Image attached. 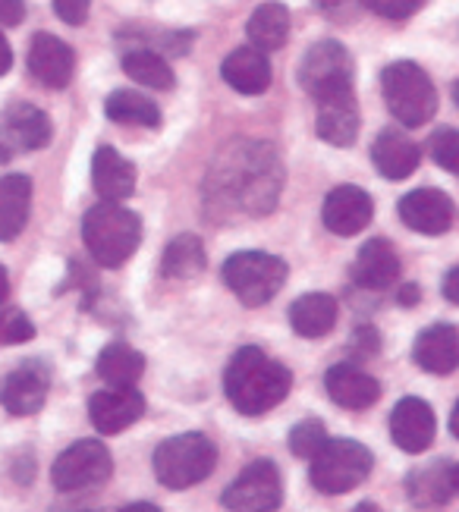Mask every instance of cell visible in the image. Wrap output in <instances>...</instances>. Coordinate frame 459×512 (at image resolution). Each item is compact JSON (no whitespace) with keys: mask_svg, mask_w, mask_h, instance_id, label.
I'll use <instances>...</instances> for the list:
<instances>
[{"mask_svg":"<svg viewBox=\"0 0 459 512\" xmlns=\"http://www.w3.org/2000/svg\"><path fill=\"white\" fill-rule=\"evenodd\" d=\"M283 170L277 151L268 142H236L227 148V161H217L205 192L214 211H246L265 217L274 211L280 198Z\"/></svg>","mask_w":459,"mask_h":512,"instance_id":"6da1fadb","label":"cell"},{"mask_svg":"<svg viewBox=\"0 0 459 512\" xmlns=\"http://www.w3.org/2000/svg\"><path fill=\"white\" fill-rule=\"evenodd\" d=\"M290 387H293L290 368L265 355L258 346H243L224 371V393L230 399V406L249 418L265 415L274 406H280L287 399Z\"/></svg>","mask_w":459,"mask_h":512,"instance_id":"7a4b0ae2","label":"cell"},{"mask_svg":"<svg viewBox=\"0 0 459 512\" xmlns=\"http://www.w3.org/2000/svg\"><path fill=\"white\" fill-rule=\"evenodd\" d=\"M82 239L85 249L92 252V258L101 267H123L129 258L136 255L139 242H142V220L120 202H104L89 208L82 220Z\"/></svg>","mask_w":459,"mask_h":512,"instance_id":"3957f363","label":"cell"},{"mask_svg":"<svg viewBox=\"0 0 459 512\" xmlns=\"http://www.w3.org/2000/svg\"><path fill=\"white\" fill-rule=\"evenodd\" d=\"M381 92H384L390 114L409 129L425 126L437 110L434 82L422 66L412 60H397V63L384 66Z\"/></svg>","mask_w":459,"mask_h":512,"instance_id":"277c9868","label":"cell"},{"mask_svg":"<svg viewBox=\"0 0 459 512\" xmlns=\"http://www.w3.org/2000/svg\"><path fill=\"white\" fill-rule=\"evenodd\" d=\"M151 465H155V475L164 487L170 491H183V487H192L205 481L214 465H217V447L211 443V437L192 431V434H180L164 440L161 447L151 456Z\"/></svg>","mask_w":459,"mask_h":512,"instance_id":"5b68a950","label":"cell"},{"mask_svg":"<svg viewBox=\"0 0 459 512\" xmlns=\"http://www.w3.org/2000/svg\"><path fill=\"white\" fill-rule=\"evenodd\" d=\"M375 456L368 447H362L359 440L349 437H327L324 447L312 456V484L315 491L327 497L349 494L353 487H359L368 475Z\"/></svg>","mask_w":459,"mask_h":512,"instance_id":"8992f818","label":"cell"},{"mask_svg":"<svg viewBox=\"0 0 459 512\" xmlns=\"http://www.w3.org/2000/svg\"><path fill=\"white\" fill-rule=\"evenodd\" d=\"M224 283L243 305H268L287 283V261L268 252H236L224 261Z\"/></svg>","mask_w":459,"mask_h":512,"instance_id":"52a82bcc","label":"cell"},{"mask_svg":"<svg viewBox=\"0 0 459 512\" xmlns=\"http://www.w3.org/2000/svg\"><path fill=\"white\" fill-rule=\"evenodd\" d=\"M299 85L315 101H321L327 95H337V92H353L356 63H353V57H349V51L343 48L340 41L324 38V41L312 44V48L302 54Z\"/></svg>","mask_w":459,"mask_h":512,"instance_id":"ba28073f","label":"cell"},{"mask_svg":"<svg viewBox=\"0 0 459 512\" xmlns=\"http://www.w3.org/2000/svg\"><path fill=\"white\" fill-rule=\"evenodd\" d=\"M114 472V459L111 450L104 447L101 440H79L70 450H63L51 469V481L60 494H79L98 487L111 478Z\"/></svg>","mask_w":459,"mask_h":512,"instance_id":"9c48e42d","label":"cell"},{"mask_svg":"<svg viewBox=\"0 0 459 512\" xmlns=\"http://www.w3.org/2000/svg\"><path fill=\"white\" fill-rule=\"evenodd\" d=\"M227 509H243V512H265L277 509L283 503V481L271 459H255L249 462L243 475H239L221 500Z\"/></svg>","mask_w":459,"mask_h":512,"instance_id":"30bf717a","label":"cell"},{"mask_svg":"<svg viewBox=\"0 0 459 512\" xmlns=\"http://www.w3.org/2000/svg\"><path fill=\"white\" fill-rule=\"evenodd\" d=\"M145 415V396L136 387H111L89 399V418L98 434H120Z\"/></svg>","mask_w":459,"mask_h":512,"instance_id":"8fae6325","label":"cell"},{"mask_svg":"<svg viewBox=\"0 0 459 512\" xmlns=\"http://www.w3.org/2000/svg\"><path fill=\"white\" fill-rule=\"evenodd\" d=\"M400 220L415 230V233H425V236H441L453 227V202L450 195L441 189H412L409 195L400 198Z\"/></svg>","mask_w":459,"mask_h":512,"instance_id":"7c38bea8","label":"cell"},{"mask_svg":"<svg viewBox=\"0 0 459 512\" xmlns=\"http://www.w3.org/2000/svg\"><path fill=\"white\" fill-rule=\"evenodd\" d=\"M371 214H375V202L371 195L359 186H337L327 192L321 220L324 227L337 233V236H356L371 224Z\"/></svg>","mask_w":459,"mask_h":512,"instance_id":"4fadbf2b","label":"cell"},{"mask_svg":"<svg viewBox=\"0 0 459 512\" xmlns=\"http://www.w3.org/2000/svg\"><path fill=\"white\" fill-rule=\"evenodd\" d=\"M437 421L434 409L419 396H406L400 399L390 412V437L403 453H425L434 440Z\"/></svg>","mask_w":459,"mask_h":512,"instance_id":"5bb4252c","label":"cell"},{"mask_svg":"<svg viewBox=\"0 0 459 512\" xmlns=\"http://www.w3.org/2000/svg\"><path fill=\"white\" fill-rule=\"evenodd\" d=\"M73 70H76V54L67 41H60L48 32H38L29 44V73L35 76V82H41L45 88H67L73 82Z\"/></svg>","mask_w":459,"mask_h":512,"instance_id":"9a60e30c","label":"cell"},{"mask_svg":"<svg viewBox=\"0 0 459 512\" xmlns=\"http://www.w3.org/2000/svg\"><path fill=\"white\" fill-rule=\"evenodd\" d=\"M51 387V368L45 362H23L0 390V403L10 415H35L48 399Z\"/></svg>","mask_w":459,"mask_h":512,"instance_id":"2e32d148","label":"cell"},{"mask_svg":"<svg viewBox=\"0 0 459 512\" xmlns=\"http://www.w3.org/2000/svg\"><path fill=\"white\" fill-rule=\"evenodd\" d=\"M324 390H327V396H331L337 406L353 409V412L375 406L378 399H381V381H378V377H371L368 371L349 365V362H340L334 368H327Z\"/></svg>","mask_w":459,"mask_h":512,"instance_id":"e0dca14e","label":"cell"},{"mask_svg":"<svg viewBox=\"0 0 459 512\" xmlns=\"http://www.w3.org/2000/svg\"><path fill=\"white\" fill-rule=\"evenodd\" d=\"M318 136L334 145L349 148L359 136V104H356V88L353 92H337L318 101V120H315Z\"/></svg>","mask_w":459,"mask_h":512,"instance_id":"ac0fdd59","label":"cell"},{"mask_svg":"<svg viewBox=\"0 0 459 512\" xmlns=\"http://www.w3.org/2000/svg\"><path fill=\"white\" fill-rule=\"evenodd\" d=\"M0 132L13 151H38L51 142V120L35 104H10L0 117Z\"/></svg>","mask_w":459,"mask_h":512,"instance_id":"d6986e66","label":"cell"},{"mask_svg":"<svg viewBox=\"0 0 459 512\" xmlns=\"http://www.w3.org/2000/svg\"><path fill=\"white\" fill-rule=\"evenodd\" d=\"M371 161L375 170L387 180H406L422 164V151L412 139H406V132L400 129H381L375 145H371Z\"/></svg>","mask_w":459,"mask_h":512,"instance_id":"ffe728a7","label":"cell"},{"mask_svg":"<svg viewBox=\"0 0 459 512\" xmlns=\"http://www.w3.org/2000/svg\"><path fill=\"white\" fill-rule=\"evenodd\" d=\"M92 186L104 202H123L136 192V167L111 145H101L92 158Z\"/></svg>","mask_w":459,"mask_h":512,"instance_id":"44dd1931","label":"cell"},{"mask_svg":"<svg viewBox=\"0 0 459 512\" xmlns=\"http://www.w3.org/2000/svg\"><path fill=\"white\" fill-rule=\"evenodd\" d=\"M412 359L428 374H450L459 368V330L453 324H434L419 333Z\"/></svg>","mask_w":459,"mask_h":512,"instance_id":"7402d4cb","label":"cell"},{"mask_svg":"<svg viewBox=\"0 0 459 512\" xmlns=\"http://www.w3.org/2000/svg\"><path fill=\"white\" fill-rule=\"evenodd\" d=\"M400 277V255L387 239H368L353 261V280L362 289H387Z\"/></svg>","mask_w":459,"mask_h":512,"instance_id":"603a6c76","label":"cell"},{"mask_svg":"<svg viewBox=\"0 0 459 512\" xmlns=\"http://www.w3.org/2000/svg\"><path fill=\"white\" fill-rule=\"evenodd\" d=\"M221 76L230 88H236L239 95H261L271 85V63L261 48H239L224 57Z\"/></svg>","mask_w":459,"mask_h":512,"instance_id":"cb8c5ba5","label":"cell"},{"mask_svg":"<svg viewBox=\"0 0 459 512\" xmlns=\"http://www.w3.org/2000/svg\"><path fill=\"white\" fill-rule=\"evenodd\" d=\"M32 180L26 173H10L0 180V242H10L29 224Z\"/></svg>","mask_w":459,"mask_h":512,"instance_id":"d4e9b609","label":"cell"},{"mask_svg":"<svg viewBox=\"0 0 459 512\" xmlns=\"http://www.w3.org/2000/svg\"><path fill=\"white\" fill-rule=\"evenodd\" d=\"M290 324L305 340L327 337L337 324V302L327 293H305L290 305Z\"/></svg>","mask_w":459,"mask_h":512,"instance_id":"484cf974","label":"cell"},{"mask_svg":"<svg viewBox=\"0 0 459 512\" xmlns=\"http://www.w3.org/2000/svg\"><path fill=\"white\" fill-rule=\"evenodd\" d=\"M95 371L107 387H136L145 374V355L126 343H111L101 349Z\"/></svg>","mask_w":459,"mask_h":512,"instance_id":"4316f807","label":"cell"},{"mask_svg":"<svg viewBox=\"0 0 459 512\" xmlns=\"http://www.w3.org/2000/svg\"><path fill=\"white\" fill-rule=\"evenodd\" d=\"M246 35L261 51H280L290 38V10L274 0L261 4L246 22Z\"/></svg>","mask_w":459,"mask_h":512,"instance_id":"83f0119b","label":"cell"},{"mask_svg":"<svg viewBox=\"0 0 459 512\" xmlns=\"http://www.w3.org/2000/svg\"><path fill=\"white\" fill-rule=\"evenodd\" d=\"M406 491L415 506H444L453 494V481H450V462H431L419 465L409 478H406Z\"/></svg>","mask_w":459,"mask_h":512,"instance_id":"f1b7e54d","label":"cell"},{"mask_svg":"<svg viewBox=\"0 0 459 512\" xmlns=\"http://www.w3.org/2000/svg\"><path fill=\"white\" fill-rule=\"evenodd\" d=\"M104 114L120 126H142V129H158L161 126V110L158 104L145 98L133 88H120L104 101Z\"/></svg>","mask_w":459,"mask_h":512,"instance_id":"f546056e","label":"cell"},{"mask_svg":"<svg viewBox=\"0 0 459 512\" xmlns=\"http://www.w3.org/2000/svg\"><path fill=\"white\" fill-rule=\"evenodd\" d=\"M205 271V246L199 236L183 233L167 246L164 261H161V274L167 280H192Z\"/></svg>","mask_w":459,"mask_h":512,"instance_id":"4dcf8cb0","label":"cell"},{"mask_svg":"<svg viewBox=\"0 0 459 512\" xmlns=\"http://www.w3.org/2000/svg\"><path fill=\"white\" fill-rule=\"evenodd\" d=\"M123 73L145 85V88H158V92H170L177 76H173L170 63L158 54V51H148V48H139V51H129L123 57Z\"/></svg>","mask_w":459,"mask_h":512,"instance_id":"1f68e13d","label":"cell"},{"mask_svg":"<svg viewBox=\"0 0 459 512\" xmlns=\"http://www.w3.org/2000/svg\"><path fill=\"white\" fill-rule=\"evenodd\" d=\"M324 443H327V431L318 418H302L290 431V453L299 459H312Z\"/></svg>","mask_w":459,"mask_h":512,"instance_id":"d6a6232c","label":"cell"},{"mask_svg":"<svg viewBox=\"0 0 459 512\" xmlns=\"http://www.w3.org/2000/svg\"><path fill=\"white\" fill-rule=\"evenodd\" d=\"M428 151L437 167L459 176V129H437L428 142Z\"/></svg>","mask_w":459,"mask_h":512,"instance_id":"836d02e7","label":"cell"},{"mask_svg":"<svg viewBox=\"0 0 459 512\" xmlns=\"http://www.w3.org/2000/svg\"><path fill=\"white\" fill-rule=\"evenodd\" d=\"M32 337H35V324L19 308H10V311L0 315V343L19 346V343H26Z\"/></svg>","mask_w":459,"mask_h":512,"instance_id":"e575fe53","label":"cell"},{"mask_svg":"<svg viewBox=\"0 0 459 512\" xmlns=\"http://www.w3.org/2000/svg\"><path fill=\"white\" fill-rule=\"evenodd\" d=\"M365 4L384 19H409L425 7V0H365Z\"/></svg>","mask_w":459,"mask_h":512,"instance_id":"d590c367","label":"cell"},{"mask_svg":"<svg viewBox=\"0 0 459 512\" xmlns=\"http://www.w3.org/2000/svg\"><path fill=\"white\" fill-rule=\"evenodd\" d=\"M92 0H54V13L67 22V26H82L89 19Z\"/></svg>","mask_w":459,"mask_h":512,"instance_id":"8d00e7d4","label":"cell"},{"mask_svg":"<svg viewBox=\"0 0 459 512\" xmlns=\"http://www.w3.org/2000/svg\"><path fill=\"white\" fill-rule=\"evenodd\" d=\"M26 16V0H0V26H19Z\"/></svg>","mask_w":459,"mask_h":512,"instance_id":"74e56055","label":"cell"},{"mask_svg":"<svg viewBox=\"0 0 459 512\" xmlns=\"http://www.w3.org/2000/svg\"><path fill=\"white\" fill-rule=\"evenodd\" d=\"M444 299L447 302H453V305H459V264L456 267H450L447 271V277H444Z\"/></svg>","mask_w":459,"mask_h":512,"instance_id":"f35d334b","label":"cell"},{"mask_svg":"<svg viewBox=\"0 0 459 512\" xmlns=\"http://www.w3.org/2000/svg\"><path fill=\"white\" fill-rule=\"evenodd\" d=\"M10 66H13V48H10V41L4 38V32H0V76H7Z\"/></svg>","mask_w":459,"mask_h":512,"instance_id":"ab89813d","label":"cell"},{"mask_svg":"<svg viewBox=\"0 0 459 512\" xmlns=\"http://www.w3.org/2000/svg\"><path fill=\"white\" fill-rule=\"evenodd\" d=\"M419 299H422L419 283H406V286H400V296H397V302H400V305H415Z\"/></svg>","mask_w":459,"mask_h":512,"instance_id":"60d3db41","label":"cell"},{"mask_svg":"<svg viewBox=\"0 0 459 512\" xmlns=\"http://www.w3.org/2000/svg\"><path fill=\"white\" fill-rule=\"evenodd\" d=\"M7 296H10V277L4 271V264H0V305L7 302Z\"/></svg>","mask_w":459,"mask_h":512,"instance_id":"b9f144b4","label":"cell"},{"mask_svg":"<svg viewBox=\"0 0 459 512\" xmlns=\"http://www.w3.org/2000/svg\"><path fill=\"white\" fill-rule=\"evenodd\" d=\"M450 434L459 440V399H456V406H453V412H450Z\"/></svg>","mask_w":459,"mask_h":512,"instance_id":"7bdbcfd3","label":"cell"},{"mask_svg":"<svg viewBox=\"0 0 459 512\" xmlns=\"http://www.w3.org/2000/svg\"><path fill=\"white\" fill-rule=\"evenodd\" d=\"M13 158V148L4 142V139H0V164H4V161H10Z\"/></svg>","mask_w":459,"mask_h":512,"instance_id":"ee69618b","label":"cell"},{"mask_svg":"<svg viewBox=\"0 0 459 512\" xmlns=\"http://www.w3.org/2000/svg\"><path fill=\"white\" fill-rule=\"evenodd\" d=\"M450 481H453V491L459 494V462H456V465H450Z\"/></svg>","mask_w":459,"mask_h":512,"instance_id":"f6af8a7d","label":"cell"},{"mask_svg":"<svg viewBox=\"0 0 459 512\" xmlns=\"http://www.w3.org/2000/svg\"><path fill=\"white\" fill-rule=\"evenodd\" d=\"M318 4L331 10V7H343V4H349V0H318Z\"/></svg>","mask_w":459,"mask_h":512,"instance_id":"bcb514c9","label":"cell"},{"mask_svg":"<svg viewBox=\"0 0 459 512\" xmlns=\"http://www.w3.org/2000/svg\"><path fill=\"white\" fill-rule=\"evenodd\" d=\"M126 509H158L155 503H133V506H126Z\"/></svg>","mask_w":459,"mask_h":512,"instance_id":"7dc6e473","label":"cell"},{"mask_svg":"<svg viewBox=\"0 0 459 512\" xmlns=\"http://www.w3.org/2000/svg\"><path fill=\"white\" fill-rule=\"evenodd\" d=\"M453 101H456V107H459V82L453 85Z\"/></svg>","mask_w":459,"mask_h":512,"instance_id":"c3c4849f","label":"cell"}]
</instances>
